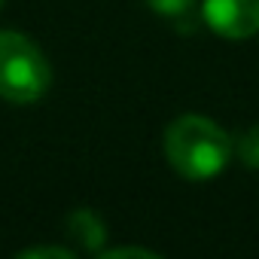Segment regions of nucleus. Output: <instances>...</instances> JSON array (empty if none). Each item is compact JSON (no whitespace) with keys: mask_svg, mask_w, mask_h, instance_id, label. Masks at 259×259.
<instances>
[{"mask_svg":"<svg viewBox=\"0 0 259 259\" xmlns=\"http://www.w3.org/2000/svg\"><path fill=\"white\" fill-rule=\"evenodd\" d=\"M235 156H238L247 168L259 171V125H253V128H247V132L238 135V141H235Z\"/></svg>","mask_w":259,"mask_h":259,"instance_id":"5","label":"nucleus"},{"mask_svg":"<svg viewBox=\"0 0 259 259\" xmlns=\"http://www.w3.org/2000/svg\"><path fill=\"white\" fill-rule=\"evenodd\" d=\"M165 156L168 165L186 180H213L226 171L235 156V141L223 128L198 113H186L174 119L165 132Z\"/></svg>","mask_w":259,"mask_h":259,"instance_id":"1","label":"nucleus"},{"mask_svg":"<svg viewBox=\"0 0 259 259\" xmlns=\"http://www.w3.org/2000/svg\"><path fill=\"white\" fill-rule=\"evenodd\" d=\"M49 85L52 67L40 46L19 31H0V98L10 104H34Z\"/></svg>","mask_w":259,"mask_h":259,"instance_id":"2","label":"nucleus"},{"mask_svg":"<svg viewBox=\"0 0 259 259\" xmlns=\"http://www.w3.org/2000/svg\"><path fill=\"white\" fill-rule=\"evenodd\" d=\"M67 229H70V235H73L85 250H101V244H104V238H107L104 220H101L95 210H89V207L73 210V213L67 217Z\"/></svg>","mask_w":259,"mask_h":259,"instance_id":"4","label":"nucleus"},{"mask_svg":"<svg viewBox=\"0 0 259 259\" xmlns=\"http://www.w3.org/2000/svg\"><path fill=\"white\" fill-rule=\"evenodd\" d=\"M147 7L162 19H180L195 7V0H147Z\"/></svg>","mask_w":259,"mask_h":259,"instance_id":"6","label":"nucleus"},{"mask_svg":"<svg viewBox=\"0 0 259 259\" xmlns=\"http://www.w3.org/2000/svg\"><path fill=\"white\" fill-rule=\"evenodd\" d=\"M101 259H119V256H144V259H156L159 253L147 250V247H110V250H98Z\"/></svg>","mask_w":259,"mask_h":259,"instance_id":"8","label":"nucleus"},{"mask_svg":"<svg viewBox=\"0 0 259 259\" xmlns=\"http://www.w3.org/2000/svg\"><path fill=\"white\" fill-rule=\"evenodd\" d=\"M201 16L210 31L226 40L259 34V0H201Z\"/></svg>","mask_w":259,"mask_h":259,"instance_id":"3","label":"nucleus"},{"mask_svg":"<svg viewBox=\"0 0 259 259\" xmlns=\"http://www.w3.org/2000/svg\"><path fill=\"white\" fill-rule=\"evenodd\" d=\"M22 259H43V256H55V259H73V250L67 247H28L19 253Z\"/></svg>","mask_w":259,"mask_h":259,"instance_id":"7","label":"nucleus"},{"mask_svg":"<svg viewBox=\"0 0 259 259\" xmlns=\"http://www.w3.org/2000/svg\"><path fill=\"white\" fill-rule=\"evenodd\" d=\"M0 7H4V0H0Z\"/></svg>","mask_w":259,"mask_h":259,"instance_id":"9","label":"nucleus"}]
</instances>
